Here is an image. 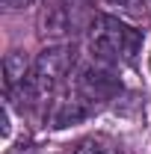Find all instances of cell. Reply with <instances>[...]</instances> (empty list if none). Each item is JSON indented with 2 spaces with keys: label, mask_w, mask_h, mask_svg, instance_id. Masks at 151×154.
<instances>
[{
  "label": "cell",
  "mask_w": 151,
  "mask_h": 154,
  "mask_svg": "<svg viewBox=\"0 0 151 154\" xmlns=\"http://www.w3.org/2000/svg\"><path fill=\"white\" fill-rule=\"evenodd\" d=\"M89 51L98 62L131 65L142 51V30L125 24L116 15H95L89 24Z\"/></svg>",
  "instance_id": "cell-1"
},
{
  "label": "cell",
  "mask_w": 151,
  "mask_h": 154,
  "mask_svg": "<svg viewBox=\"0 0 151 154\" xmlns=\"http://www.w3.org/2000/svg\"><path fill=\"white\" fill-rule=\"evenodd\" d=\"M74 65V48L71 45H54V48H45L36 59H33V68L30 77L21 83V95L30 101H42L45 95H51L59 83L68 77Z\"/></svg>",
  "instance_id": "cell-2"
},
{
  "label": "cell",
  "mask_w": 151,
  "mask_h": 154,
  "mask_svg": "<svg viewBox=\"0 0 151 154\" xmlns=\"http://www.w3.org/2000/svg\"><path fill=\"white\" fill-rule=\"evenodd\" d=\"M77 92L83 98H89L92 104L98 101H110L122 92V80L116 77V71L107 65V62H98L95 59L92 65H86L80 77H77Z\"/></svg>",
  "instance_id": "cell-3"
},
{
  "label": "cell",
  "mask_w": 151,
  "mask_h": 154,
  "mask_svg": "<svg viewBox=\"0 0 151 154\" xmlns=\"http://www.w3.org/2000/svg\"><path fill=\"white\" fill-rule=\"evenodd\" d=\"M92 110H95V104L74 89V92L62 95L59 101H54V107H51V128H68V125H77V122L89 119Z\"/></svg>",
  "instance_id": "cell-4"
},
{
  "label": "cell",
  "mask_w": 151,
  "mask_h": 154,
  "mask_svg": "<svg viewBox=\"0 0 151 154\" xmlns=\"http://www.w3.org/2000/svg\"><path fill=\"white\" fill-rule=\"evenodd\" d=\"M3 68H6V89L15 92L21 83L30 77L33 62H27V57H24L21 51H9V54H6V62H3Z\"/></svg>",
  "instance_id": "cell-5"
},
{
  "label": "cell",
  "mask_w": 151,
  "mask_h": 154,
  "mask_svg": "<svg viewBox=\"0 0 151 154\" xmlns=\"http://www.w3.org/2000/svg\"><path fill=\"white\" fill-rule=\"evenodd\" d=\"M107 3H113V6L131 12V15H142V12L148 9V0H107Z\"/></svg>",
  "instance_id": "cell-6"
},
{
  "label": "cell",
  "mask_w": 151,
  "mask_h": 154,
  "mask_svg": "<svg viewBox=\"0 0 151 154\" xmlns=\"http://www.w3.org/2000/svg\"><path fill=\"white\" fill-rule=\"evenodd\" d=\"M74 154H104V148H101L98 142H83V145H80Z\"/></svg>",
  "instance_id": "cell-7"
},
{
  "label": "cell",
  "mask_w": 151,
  "mask_h": 154,
  "mask_svg": "<svg viewBox=\"0 0 151 154\" xmlns=\"http://www.w3.org/2000/svg\"><path fill=\"white\" fill-rule=\"evenodd\" d=\"M9 9H21V6H27V3H33V0H3Z\"/></svg>",
  "instance_id": "cell-8"
},
{
  "label": "cell",
  "mask_w": 151,
  "mask_h": 154,
  "mask_svg": "<svg viewBox=\"0 0 151 154\" xmlns=\"http://www.w3.org/2000/svg\"><path fill=\"white\" fill-rule=\"evenodd\" d=\"M148 71H151V57H148Z\"/></svg>",
  "instance_id": "cell-9"
}]
</instances>
